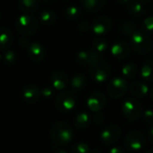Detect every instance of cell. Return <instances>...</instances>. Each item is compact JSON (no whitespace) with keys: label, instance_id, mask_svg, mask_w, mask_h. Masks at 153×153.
<instances>
[{"label":"cell","instance_id":"1","mask_svg":"<svg viewBox=\"0 0 153 153\" xmlns=\"http://www.w3.org/2000/svg\"><path fill=\"white\" fill-rule=\"evenodd\" d=\"M50 135L53 143L58 146L68 145L74 138V132L71 126L65 122L54 123L51 125Z\"/></svg>","mask_w":153,"mask_h":153},{"label":"cell","instance_id":"2","mask_svg":"<svg viewBox=\"0 0 153 153\" xmlns=\"http://www.w3.org/2000/svg\"><path fill=\"white\" fill-rule=\"evenodd\" d=\"M39 27L38 20L34 16L29 14L21 15L16 21V31L22 36H31L33 35Z\"/></svg>","mask_w":153,"mask_h":153},{"label":"cell","instance_id":"3","mask_svg":"<svg viewBox=\"0 0 153 153\" xmlns=\"http://www.w3.org/2000/svg\"><path fill=\"white\" fill-rule=\"evenodd\" d=\"M131 48L140 54H148L153 47V42L150 37L144 32L137 30L130 37Z\"/></svg>","mask_w":153,"mask_h":153},{"label":"cell","instance_id":"4","mask_svg":"<svg viewBox=\"0 0 153 153\" xmlns=\"http://www.w3.org/2000/svg\"><path fill=\"white\" fill-rule=\"evenodd\" d=\"M111 68L110 65L102 58L94 62L89 67L90 78L97 82H104L110 76Z\"/></svg>","mask_w":153,"mask_h":153},{"label":"cell","instance_id":"5","mask_svg":"<svg viewBox=\"0 0 153 153\" xmlns=\"http://www.w3.org/2000/svg\"><path fill=\"white\" fill-rule=\"evenodd\" d=\"M122 111L123 116L131 122L138 120L143 114V109L140 103L131 97L123 102L122 105Z\"/></svg>","mask_w":153,"mask_h":153},{"label":"cell","instance_id":"6","mask_svg":"<svg viewBox=\"0 0 153 153\" xmlns=\"http://www.w3.org/2000/svg\"><path fill=\"white\" fill-rule=\"evenodd\" d=\"M124 146L125 148L131 151L137 152L141 150L146 145V138L145 135L140 131H131L124 138Z\"/></svg>","mask_w":153,"mask_h":153},{"label":"cell","instance_id":"7","mask_svg":"<svg viewBox=\"0 0 153 153\" xmlns=\"http://www.w3.org/2000/svg\"><path fill=\"white\" fill-rule=\"evenodd\" d=\"M76 105V98L72 92L62 91L55 99V106L62 113H68L71 111Z\"/></svg>","mask_w":153,"mask_h":153},{"label":"cell","instance_id":"8","mask_svg":"<svg viewBox=\"0 0 153 153\" xmlns=\"http://www.w3.org/2000/svg\"><path fill=\"white\" fill-rule=\"evenodd\" d=\"M128 88V84L123 79L115 78L109 82L107 86V92L111 97L118 99L126 95Z\"/></svg>","mask_w":153,"mask_h":153},{"label":"cell","instance_id":"9","mask_svg":"<svg viewBox=\"0 0 153 153\" xmlns=\"http://www.w3.org/2000/svg\"><path fill=\"white\" fill-rule=\"evenodd\" d=\"M121 133L122 131L118 125L110 124L102 131L100 138L105 145H113L119 140Z\"/></svg>","mask_w":153,"mask_h":153},{"label":"cell","instance_id":"10","mask_svg":"<svg viewBox=\"0 0 153 153\" xmlns=\"http://www.w3.org/2000/svg\"><path fill=\"white\" fill-rule=\"evenodd\" d=\"M106 103H107V99L105 95L99 91L91 93L87 100L88 107L92 112H96V113H98L99 111L103 110L105 107Z\"/></svg>","mask_w":153,"mask_h":153},{"label":"cell","instance_id":"11","mask_svg":"<svg viewBox=\"0 0 153 153\" xmlns=\"http://www.w3.org/2000/svg\"><path fill=\"white\" fill-rule=\"evenodd\" d=\"M112 20L106 16H97L92 24V31L97 35H104L112 29Z\"/></svg>","mask_w":153,"mask_h":153},{"label":"cell","instance_id":"12","mask_svg":"<svg viewBox=\"0 0 153 153\" xmlns=\"http://www.w3.org/2000/svg\"><path fill=\"white\" fill-rule=\"evenodd\" d=\"M42 97V90L40 88L33 84L26 85L22 90V97L25 102L27 104H35L37 103Z\"/></svg>","mask_w":153,"mask_h":153},{"label":"cell","instance_id":"13","mask_svg":"<svg viewBox=\"0 0 153 153\" xmlns=\"http://www.w3.org/2000/svg\"><path fill=\"white\" fill-rule=\"evenodd\" d=\"M102 57L98 52H97L95 50L94 51H81L76 57V60L78 62L79 65L82 67H87V66H91L94 62L101 59Z\"/></svg>","mask_w":153,"mask_h":153},{"label":"cell","instance_id":"14","mask_svg":"<svg viewBox=\"0 0 153 153\" xmlns=\"http://www.w3.org/2000/svg\"><path fill=\"white\" fill-rule=\"evenodd\" d=\"M27 54L31 60L34 62H41L46 56L45 48L39 42H33L27 49Z\"/></svg>","mask_w":153,"mask_h":153},{"label":"cell","instance_id":"15","mask_svg":"<svg viewBox=\"0 0 153 153\" xmlns=\"http://www.w3.org/2000/svg\"><path fill=\"white\" fill-rule=\"evenodd\" d=\"M130 52L131 49L129 44L123 41H117L111 47V53L119 59H126L130 55Z\"/></svg>","mask_w":153,"mask_h":153},{"label":"cell","instance_id":"16","mask_svg":"<svg viewBox=\"0 0 153 153\" xmlns=\"http://www.w3.org/2000/svg\"><path fill=\"white\" fill-rule=\"evenodd\" d=\"M51 83L54 89L64 90L68 85V79L63 72L56 71L53 72L51 76Z\"/></svg>","mask_w":153,"mask_h":153},{"label":"cell","instance_id":"17","mask_svg":"<svg viewBox=\"0 0 153 153\" xmlns=\"http://www.w3.org/2000/svg\"><path fill=\"white\" fill-rule=\"evenodd\" d=\"M14 42L12 32L7 27H0V51L8 50Z\"/></svg>","mask_w":153,"mask_h":153},{"label":"cell","instance_id":"18","mask_svg":"<svg viewBox=\"0 0 153 153\" xmlns=\"http://www.w3.org/2000/svg\"><path fill=\"white\" fill-rule=\"evenodd\" d=\"M130 92L132 96L137 97H142L149 93L148 86L142 81H134L130 86Z\"/></svg>","mask_w":153,"mask_h":153},{"label":"cell","instance_id":"19","mask_svg":"<svg viewBox=\"0 0 153 153\" xmlns=\"http://www.w3.org/2000/svg\"><path fill=\"white\" fill-rule=\"evenodd\" d=\"M81 6L88 12H98L105 5V0H80Z\"/></svg>","mask_w":153,"mask_h":153},{"label":"cell","instance_id":"20","mask_svg":"<svg viewBox=\"0 0 153 153\" xmlns=\"http://www.w3.org/2000/svg\"><path fill=\"white\" fill-rule=\"evenodd\" d=\"M87 84H88V79L86 78V76L81 73L74 75L70 80V86L72 89L75 91L83 90L86 88Z\"/></svg>","mask_w":153,"mask_h":153},{"label":"cell","instance_id":"21","mask_svg":"<svg viewBox=\"0 0 153 153\" xmlns=\"http://www.w3.org/2000/svg\"><path fill=\"white\" fill-rule=\"evenodd\" d=\"M91 123V117L89 114L86 112L79 113L74 118V125L79 129H86Z\"/></svg>","mask_w":153,"mask_h":153},{"label":"cell","instance_id":"22","mask_svg":"<svg viewBox=\"0 0 153 153\" xmlns=\"http://www.w3.org/2000/svg\"><path fill=\"white\" fill-rule=\"evenodd\" d=\"M140 75L143 80L147 82L153 81V60H147L143 64Z\"/></svg>","mask_w":153,"mask_h":153},{"label":"cell","instance_id":"23","mask_svg":"<svg viewBox=\"0 0 153 153\" xmlns=\"http://www.w3.org/2000/svg\"><path fill=\"white\" fill-rule=\"evenodd\" d=\"M18 7L24 12H34L39 7V0H18Z\"/></svg>","mask_w":153,"mask_h":153},{"label":"cell","instance_id":"24","mask_svg":"<svg viewBox=\"0 0 153 153\" xmlns=\"http://www.w3.org/2000/svg\"><path fill=\"white\" fill-rule=\"evenodd\" d=\"M57 20V15L51 10L42 11L40 15V21L44 25H51Z\"/></svg>","mask_w":153,"mask_h":153},{"label":"cell","instance_id":"25","mask_svg":"<svg viewBox=\"0 0 153 153\" xmlns=\"http://www.w3.org/2000/svg\"><path fill=\"white\" fill-rule=\"evenodd\" d=\"M138 73V67L134 63H127L122 68V74L125 79H133Z\"/></svg>","mask_w":153,"mask_h":153},{"label":"cell","instance_id":"26","mask_svg":"<svg viewBox=\"0 0 153 153\" xmlns=\"http://www.w3.org/2000/svg\"><path fill=\"white\" fill-rule=\"evenodd\" d=\"M127 10L134 16L141 15L144 11V7L138 0H131L127 3Z\"/></svg>","mask_w":153,"mask_h":153},{"label":"cell","instance_id":"27","mask_svg":"<svg viewBox=\"0 0 153 153\" xmlns=\"http://www.w3.org/2000/svg\"><path fill=\"white\" fill-rule=\"evenodd\" d=\"M65 15L70 20H76L81 16V10L79 7L76 5H69L65 9Z\"/></svg>","mask_w":153,"mask_h":153},{"label":"cell","instance_id":"28","mask_svg":"<svg viewBox=\"0 0 153 153\" xmlns=\"http://www.w3.org/2000/svg\"><path fill=\"white\" fill-rule=\"evenodd\" d=\"M93 46H94V49L97 52L101 53V52H105L107 51V49L109 48V43L105 39L101 38V37H97L94 40Z\"/></svg>","mask_w":153,"mask_h":153},{"label":"cell","instance_id":"29","mask_svg":"<svg viewBox=\"0 0 153 153\" xmlns=\"http://www.w3.org/2000/svg\"><path fill=\"white\" fill-rule=\"evenodd\" d=\"M121 31H122V33L123 34L131 37L137 31V29H136V25H135V24L133 22H131V21H125L121 25Z\"/></svg>","mask_w":153,"mask_h":153},{"label":"cell","instance_id":"30","mask_svg":"<svg viewBox=\"0 0 153 153\" xmlns=\"http://www.w3.org/2000/svg\"><path fill=\"white\" fill-rule=\"evenodd\" d=\"M70 153H90V149L87 143H76L70 148Z\"/></svg>","mask_w":153,"mask_h":153},{"label":"cell","instance_id":"31","mask_svg":"<svg viewBox=\"0 0 153 153\" xmlns=\"http://www.w3.org/2000/svg\"><path fill=\"white\" fill-rule=\"evenodd\" d=\"M2 60L7 64V65H12L16 62V54L14 51L11 50H7L3 52L2 54Z\"/></svg>","mask_w":153,"mask_h":153},{"label":"cell","instance_id":"32","mask_svg":"<svg viewBox=\"0 0 153 153\" xmlns=\"http://www.w3.org/2000/svg\"><path fill=\"white\" fill-rule=\"evenodd\" d=\"M143 25L146 31L153 34V16H148L143 21Z\"/></svg>","mask_w":153,"mask_h":153},{"label":"cell","instance_id":"33","mask_svg":"<svg viewBox=\"0 0 153 153\" xmlns=\"http://www.w3.org/2000/svg\"><path fill=\"white\" fill-rule=\"evenodd\" d=\"M143 119L148 124L153 125V110L152 109H147L143 113Z\"/></svg>","mask_w":153,"mask_h":153},{"label":"cell","instance_id":"34","mask_svg":"<svg viewBox=\"0 0 153 153\" xmlns=\"http://www.w3.org/2000/svg\"><path fill=\"white\" fill-rule=\"evenodd\" d=\"M91 28H92V25H90L89 23H88V21H82V22H80V23L79 24V25H78V29H79L80 32H82V33H87V32H88Z\"/></svg>","mask_w":153,"mask_h":153},{"label":"cell","instance_id":"35","mask_svg":"<svg viewBox=\"0 0 153 153\" xmlns=\"http://www.w3.org/2000/svg\"><path fill=\"white\" fill-rule=\"evenodd\" d=\"M54 95V90L51 87H45L42 89V97L45 98H51Z\"/></svg>","mask_w":153,"mask_h":153},{"label":"cell","instance_id":"36","mask_svg":"<svg viewBox=\"0 0 153 153\" xmlns=\"http://www.w3.org/2000/svg\"><path fill=\"white\" fill-rule=\"evenodd\" d=\"M18 44H19V46L22 47V48H27V49H28V47L30 46L31 43L29 42V40H28L26 37L22 36V37H20V38L18 39Z\"/></svg>","mask_w":153,"mask_h":153},{"label":"cell","instance_id":"37","mask_svg":"<svg viewBox=\"0 0 153 153\" xmlns=\"http://www.w3.org/2000/svg\"><path fill=\"white\" fill-rule=\"evenodd\" d=\"M104 121H105V116H104V114H97L95 116V122H96L97 124H100V123H104Z\"/></svg>","mask_w":153,"mask_h":153},{"label":"cell","instance_id":"38","mask_svg":"<svg viewBox=\"0 0 153 153\" xmlns=\"http://www.w3.org/2000/svg\"><path fill=\"white\" fill-rule=\"evenodd\" d=\"M109 153H125V152L121 147H113L110 149Z\"/></svg>","mask_w":153,"mask_h":153},{"label":"cell","instance_id":"39","mask_svg":"<svg viewBox=\"0 0 153 153\" xmlns=\"http://www.w3.org/2000/svg\"><path fill=\"white\" fill-rule=\"evenodd\" d=\"M148 138H149V141L153 144V125H151L148 131Z\"/></svg>","mask_w":153,"mask_h":153},{"label":"cell","instance_id":"40","mask_svg":"<svg viewBox=\"0 0 153 153\" xmlns=\"http://www.w3.org/2000/svg\"><path fill=\"white\" fill-rule=\"evenodd\" d=\"M116 2H118L119 4H127L131 0H115Z\"/></svg>","mask_w":153,"mask_h":153},{"label":"cell","instance_id":"41","mask_svg":"<svg viewBox=\"0 0 153 153\" xmlns=\"http://www.w3.org/2000/svg\"><path fill=\"white\" fill-rule=\"evenodd\" d=\"M55 153H68V152L66 151L65 149H59V150H57Z\"/></svg>","mask_w":153,"mask_h":153},{"label":"cell","instance_id":"42","mask_svg":"<svg viewBox=\"0 0 153 153\" xmlns=\"http://www.w3.org/2000/svg\"><path fill=\"white\" fill-rule=\"evenodd\" d=\"M138 1H140L141 3H149L150 1H152V0H138Z\"/></svg>","mask_w":153,"mask_h":153},{"label":"cell","instance_id":"43","mask_svg":"<svg viewBox=\"0 0 153 153\" xmlns=\"http://www.w3.org/2000/svg\"><path fill=\"white\" fill-rule=\"evenodd\" d=\"M90 153H101V151L99 150V149H94V150H92V151H90Z\"/></svg>","mask_w":153,"mask_h":153},{"label":"cell","instance_id":"44","mask_svg":"<svg viewBox=\"0 0 153 153\" xmlns=\"http://www.w3.org/2000/svg\"><path fill=\"white\" fill-rule=\"evenodd\" d=\"M149 96H150V98L153 100V88L150 90V92H149Z\"/></svg>","mask_w":153,"mask_h":153},{"label":"cell","instance_id":"45","mask_svg":"<svg viewBox=\"0 0 153 153\" xmlns=\"http://www.w3.org/2000/svg\"><path fill=\"white\" fill-rule=\"evenodd\" d=\"M146 153H153V149H149Z\"/></svg>","mask_w":153,"mask_h":153},{"label":"cell","instance_id":"46","mask_svg":"<svg viewBox=\"0 0 153 153\" xmlns=\"http://www.w3.org/2000/svg\"><path fill=\"white\" fill-rule=\"evenodd\" d=\"M1 60H2V54L0 53V62H1Z\"/></svg>","mask_w":153,"mask_h":153},{"label":"cell","instance_id":"47","mask_svg":"<svg viewBox=\"0 0 153 153\" xmlns=\"http://www.w3.org/2000/svg\"><path fill=\"white\" fill-rule=\"evenodd\" d=\"M43 1H53V0H43Z\"/></svg>","mask_w":153,"mask_h":153},{"label":"cell","instance_id":"48","mask_svg":"<svg viewBox=\"0 0 153 153\" xmlns=\"http://www.w3.org/2000/svg\"><path fill=\"white\" fill-rule=\"evenodd\" d=\"M152 56H153V51H152Z\"/></svg>","mask_w":153,"mask_h":153}]
</instances>
